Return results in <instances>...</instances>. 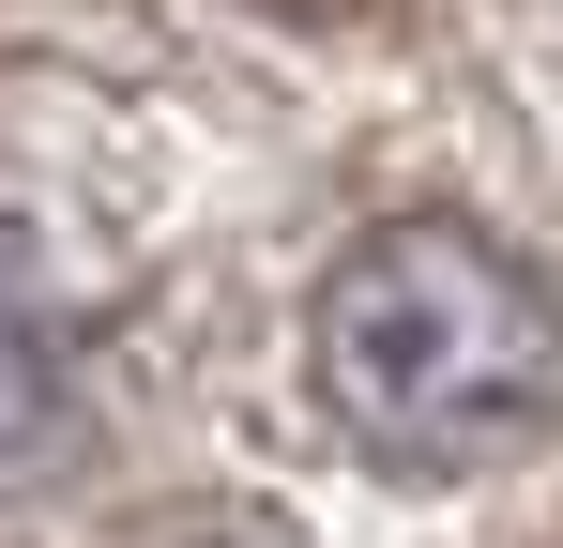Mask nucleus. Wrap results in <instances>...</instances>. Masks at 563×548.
I'll return each instance as SVG.
<instances>
[{
  "instance_id": "1",
  "label": "nucleus",
  "mask_w": 563,
  "mask_h": 548,
  "mask_svg": "<svg viewBox=\"0 0 563 548\" xmlns=\"http://www.w3.org/2000/svg\"><path fill=\"white\" fill-rule=\"evenodd\" d=\"M320 412L380 472H487L563 427V274L518 260L503 229L457 213H396L380 244L320 274L305 305Z\"/></svg>"
},
{
  "instance_id": "2",
  "label": "nucleus",
  "mask_w": 563,
  "mask_h": 548,
  "mask_svg": "<svg viewBox=\"0 0 563 548\" xmlns=\"http://www.w3.org/2000/svg\"><path fill=\"white\" fill-rule=\"evenodd\" d=\"M62 412H77V320L46 305V274L0 244V457H31Z\"/></svg>"
},
{
  "instance_id": "3",
  "label": "nucleus",
  "mask_w": 563,
  "mask_h": 548,
  "mask_svg": "<svg viewBox=\"0 0 563 548\" xmlns=\"http://www.w3.org/2000/svg\"><path fill=\"white\" fill-rule=\"evenodd\" d=\"M260 15H380V0H260Z\"/></svg>"
}]
</instances>
